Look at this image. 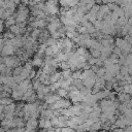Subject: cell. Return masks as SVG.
<instances>
[{
	"label": "cell",
	"instance_id": "cell-1",
	"mask_svg": "<svg viewBox=\"0 0 132 132\" xmlns=\"http://www.w3.org/2000/svg\"><path fill=\"white\" fill-rule=\"evenodd\" d=\"M68 95H69V97H70V99H71V101L73 102V103H78V102H82V100H84V95L81 94V92L79 91V90H71L69 93H68Z\"/></svg>",
	"mask_w": 132,
	"mask_h": 132
},
{
	"label": "cell",
	"instance_id": "cell-2",
	"mask_svg": "<svg viewBox=\"0 0 132 132\" xmlns=\"http://www.w3.org/2000/svg\"><path fill=\"white\" fill-rule=\"evenodd\" d=\"M15 50H16V47H14L11 43L10 44H4L3 50L1 52V55L3 57H5V56H11V55H13L15 53Z\"/></svg>",
	"mask_w": 132,
	"mask_h": 132
},
{
	"label": "cell",
	"instance_id": "cell-3",
	"mask_svg": "<svg viewBox=\"0 0 132 132\" xmlns=\"http://www.w3.org/2000/svg\"><path fill=\"white\" fill-rule=\"evenodd\" d=\"M38 126V122L36 118H29L26 123V131H34Z\"/></svg>",
	"mask_w": 132,
	"mask_h": 132
},
{
	"label": "cell",
	"instance_id": "cell-4",
	"mask_svg": "<svg viewBox=\"0 0 132 132\" xmlns=\"http://www.w3.org/2000/svg\"><path fill=\"white\" fill-rule=\"evenodd\" d=\"M11 40V43L14 47L16 48H21L22 46H24V37H22L21 35H15Z\"/></svg>",
	"mask_w": 132,
	"mask_h": 132
},
{
	"label": "cell",
	"instance_id": "cell-5",
	"mask_svg": "<svg viewBox=\"0 0 132 132\" xmlns=\"http://www.w3.org/2000/svg\"><path fill=\"white\" fill-rule=\"evenodd\" d=\"M44 98H45V102H46L48 105H51V104H53L54 102H56L58 99H60L61 97H60L58 94L56 95V94H53V92H50Z\"/></svg>",
	"mask_w": 132,
	"mask_h": 132
},
{
	"label": "cell",
	"instance_id": "cell-6",
	"mask_svg": "<svg viewBox=\"0 0 132 132\" xmlns=\"http://www.w3.org/2000/svg\"><path fill=\"white\" fill-rule=\"evenodd\" d=\"M95 81H96V77H88V78H84L82 79V82H84V86L89 88V89H93L94 85H95Z\"/></svg>",
	"mask_w": 132,
	"mask_h": 132
},
{
	"label": "cell",
	"instance_id": "cell-7",
	"mask_svg": "<svg viewBox=\"0 0 132 132\" xmlns=\"http://www.w3.org/2000/svg\"><path fill=\"white\" fill-rule=\"evenodd\" d=\"M15 106L16 104H14L13 102L12 103H9L7 105H4L3 107V113H10V112H15Z\"/></svg>",
	"mask_w": 132,
	"mask_h": 132
},
{
	"label": "cell",
	"instance_id": "cell-8",
	"mask_svg": "<svg viewBox=\"0 0 132 132\" xmlns=\"http://www.w3.org/2000/svg\"><path fill=\"white\" fill-rule=\"evenodd\" d=\"M5 22H4V24H5V26L7 27V28H9L10 26H12V25H14L15 23H16V21H15V18H14V15L13 14H10V15H8L5 20H4Z\"/></svg>",
	"mask_w": 132,
	"mask_h": 132
},
{
	"label": "cell",
	"instance_id": "cell-9",
	"mask_svg": "<svg viewBox=\"0 0 132 132\" xmlns=\"http://www.w3.org/2000/svg\"><path fill=\"white\" fill-rule=\"evenodd\" d=\"M32 64H33V66L41 67V66L44 64V62H43V60H42L40 57L35 56V57H34V59H33V61H32Z\"/></svg>",
	"mask_w": 132,
	"mask_h": 132
},
{
	"label": "cell",
	"instance_id": "cell-10",
	"mask_svg": "<svg viewBox=\"0 0 132 132\" xmlns=\"http://www.w3.org/2000/svg\"><path fill=\"white\" fill-rule=\"evenodd\" d=\"M61 77H62L61 73H59V72H55V73H53V74L50 75V81H51V84L56 82V81H58Z\"/></svg>",
	"mask_w": 132,
	"mask_h": 132
},
{
	"label": "cell",
	"instance_id": "cell-11",
	"mask_svg": "<svg viewBox=\"0 0 132 132\" xmlns=\"http://www.w3.org/2000/svg\"><path fill=\"white\" fill-rule=\"evenodd\" d=\"M57 94L61 97V98H64L68 95V90L67 89H64V88H59L57 90Z\"/></svg>",
	"mask_w": 132,
	"mask_h": 132
},
{
	"label": "cell",
	"instance_id": "cell-12",
	"mask_svg": "<svg viewBox=\"0 0 132 132\" xmlns=\"http://www.w3.org/2000/svg\"><path fill=\"white\" fill-rule=\"evenodd\" d=\"M23 69H24V66H21V65H19V66H16V67H14V68H13V70H12V76H15V75L21 74V73H22V71H23Z\"/></svg>",
	"mask_w": 132,
	"mask_h": 132
},
{
	"label": "cell",
	"instance_id": "cell-13",
	"mask_svg": "<svg viewBox=\"0 0 132 132\" xmlns=\"http://www.w3.org/2000/svg\"><path fill=\"white\" fill-rule=\"evenodd\" d=\"M0 102L2 105H7L9 103H12L13 102V98H9V97H4V98H0Z\"/></svg>",
	"mask_w": 132,
	"mask_h": 132
},
{
	"label": "cell",
	"instance_id": "cell-14",
	"mask_svg": "<svg viewBox=\"0 0 132 132\" xmlns=\"http://www.w3.org/2000/svg\"><path fill=\"white\" fill-rule=\"evenodd\" d=\"M8 15H10L8 12H7V10H6V8H4L3 6L2 7H0V19H2V20H5Z\"/></svg>",
	"mask_w": 132,
	"mask_h": 132
},
{
	"label": "cell",
	"instance_id": "cell-15",
	"mask_svg": "<svg viewBox=\"0 0 132 132\" xmlns=\"http://www.w3.org/2000/svg\"><path fill=\"white\" fill-rule=\"evenodd\" d=\"M90 52H91V56H93L94 58H99V57H100V55H101L100 50H96V48H90Z\"/></svg>",
	"mask_w": 132,
	"mask_h": 132
},
{
	"label": "cell",
	"instance_id": "cell-16",
	"mask_svg": "<svg viewBox=\"0 0 132 132\" xmlns=\"http://www.w3.org/2000/svg\"><path fill=\"white\" fill-rule=\"evenodd\" d=\"M101 123H102V122H100V121L93 123V124L90 126L89 130H98V129H100V127H101Z\"/></svg>",
	"mask_w": 132,
	"mask_h": 132
},
{
	"label": "cell",
	"instance_id": "cell-17",
	"mask_svg": "<svg viewBox=\"0 0 132 132\" xmlns=\"http://www.w3.org/2000/svg\"><path fill=\"white\" fill-rule=\"evenodd\" d=\"M57 41H58V39H56V38H54V37H48L45 43L47 44V46H52V45L56 44V43H57Z\"/></svg>",
	"mask_w": 132,
	"mask_h": 132
},
{
	"label": "cell",
	"instance_id": "cell-18",
	"mask_svg": "<svg viewBox=\"0 0 132 132\" xmlns=\"http://www.w3.org/2000/svg\"><path fill=\"white\" fill-rule=\"evenodd\" d=\"M119 99L123 102H128L130 100V96L127 95V94H120L119 95Z\"/></svg>",
	"mask_w": 132,
	"mask_h": 132
},
{
	"label": "cell",
	"instance_id": "cell-19",
	"mask_svg": "<svg viewBox=\"0 0 132 132\" xmlns=\"http://www.w3.org/2000/svg\"><path fill=\"white\" fill-rule=\"evenodd\" d=\"M105 72H106V68H99L98 71L96 72V75L99 76V77H103V75L105 74Z\"/></svg>",
	"mask_w": 132,
	"mask_h": 132
},
{
	"label": "cell",
	"instance_id": "cell-20",
	"mask_svg": "<svg viewBox=\"0 0 132 132\" xmlns=\"http://www.w3.org/2000/svg\"><path fill=\"white\" fill-rule=\"evenodd\" d=\"M14 36H15V35H14L13 33H11L10 31H9V32H4V33H3V37L6 38V39H12Z\"/></svg>",
	"mask_w": 132,
	"mask_h": 132
},
{
	"label": "cell",
	"instance_id": "cell-21",
	"mask_svg": "<svg viewBox=\"0 0 132 132\" xmlns=\"http://www.w3.org/2000/svg\"><path fill=\"white\" fill-rule=\"evenodd\" d=\"M60 67H61L63 70L68 69V68H69V64H68L67 61H62V62H60Z\"/></svg>",
	"mask_w": 132,
	"mask_h": 132
},
{
	"label": "cell",
	"instance_id": "cell-22",
	"mask_svg": "<svg viewBox=\"0 0 132 132\" xmlns=\"http://www.w3.org/2000/svg\"><path fill=\"white\" fill-rule=\"evenodd\" d=\"M3 29H4V22L2 19H0V32H3Z\"/></svg>",
	"mask_w": 132,
	"mask_h": 132
},
{
	"label": "cell",
	"instance_id": "cell-23",
	"mask_svg": "<svg viewBox=\"0 0 132 132\" xmlns=\"http://www.w3.org/2000/svg\"><path fill=\"white\" fill-rule=\"evenodd\" d=\"M119 0H103V3L104 4H107V3H114V2H118Z\"/></svg>",
	"mask_w": 132,
	"mask_h": 132
},
{
	"label": "cell",
	"instance_id": "cell-24",
	"mask_svg": "<svg viewBox=\"0 0 132 132\" xmlns=\"http://www.w3.org/2000/svg\"><path fill=\"white\" fill-rule=\"evenodd\" d=\"M3 2H4V0H0V7L3 6Z\"/></svg>",
	"mask_w": 132,
	"mask_h": 132
}]
</instances>
